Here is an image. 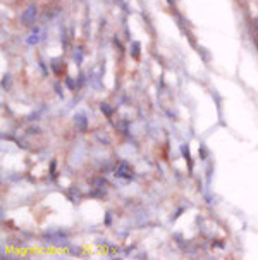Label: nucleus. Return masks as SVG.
I'll return each mask as SVG.
<instances>
[{"mask_svg":"<svg viewBox=\"0 0 258 260\" xmlns=\"http://www.w3.org/2000/svg\"><path fill=\"white\" fill-rule=\"evenodd\" d=\"M50 66H52V71H54L57 76H62V73L65 71V62L62 59H54Z\"/></svg>","mask_w":258,"mask_h":260,"instance_id":"6","label":"nucleus"},{"mask_svg":"<svg viewBox=\"0 0 258 260\" xmlns=\"http://www.w3.org/2000/svg\"><path fill=\"white\" fill-rule=\"evenodd\" d=\"M45 240L50 241L52 245H57V246H65L67 245V235L62 231H49L45 233Z\"/></svg>","mask_w":258,"mask_h":260,"instance_id":"2","label":"nucleus"},{"mask_svg":"<svg viewBox=\"0 0 258 260\" xmlns=\"http://www.w3.org/2000/svg\"><path fill=\"white\" fill-rule=\"evenodd\" d=\"M36 19H38V7L34 6V4L26 7L24 11L21 12V17H19L21 24L26 26V28H33L34 23H36Z\"/></svg>","mask_w":258,"mask_h":260,"instance_id":"1","label":"nucleus"},{"mask_svg":"<svg viewBox=\"0 0 258 260\" xmlns=\"http://www.w3.org/2000/svg\"><path fill=\"white\" fill-rule=\"evenodd\" d=\"M49 2H57V0H49Z\"/></svg>","mask_w":258,"mask_h":260,"instance_id":"12","label":"nucleus"},{"mask_svg":"<svg viewBox=\"0 0 258 260\" xmlns=\"http://www.w3.org/2000/svg\"><path fill=\"white\" fill-rule=\"evenodd\" d=\"M182 155L186 157V160L190 162V166H191V157H190V150H188V145H182Z\"/></svg>","mask_w":258,"mask_h":260,"instance_id":"9","label":"nucleus"},{"mask_svg":"<svg viewBox=\"0 0 258 260\" xmlns=\"http://www.w3.org/2000/svg\"><path fill=\"white\" fill-rule=\"evenodd\" d=\"M42 40H43V29L40 26H33L31 33H29V37H28V43L29 45H38Z\"/></svg>","mask_w":258,"mask_h":260,"instance_id":"4","label":"nucleus"},{"mask_svg":"<svg viewBox=\"0 0 258 260\" xmlns=\"http://www.w3.org/2000/svg\"><path fill=\"white\" fill-rule=\"evenodd\" d=\"M116 176L117 178H122V179H133L134 178V171L133 167H131L128 162H119V164L116 166Z\"/></svg>","mask_w":258,"mask_h":260,"instance_id":"3","label":"nucleus"},{"mask_svg":"<svg viewBox=\"0 0 258 260\" xmlns=\"http://www.w3.org/2000/svg\"><path fill=\"white\" fill-rule=\"evenodd\" d=\"M138 50H139V43H134V45H133V55H134V57H138V55H139V52H138Z\"/></svg>","mask_w":258,"mask_h":260,"instance_id":"11","label":"nucleus"},{"mask_svg":"<svg viewBox=\"0 0 258 260\" xmlns=\"http://www.w3.org/2000/svg\"><path fill=\"white\" fill-rule=\"evenodd\" d=\"M65 83H67V86L71 88V90H76V83H74L71 78H67V81H65Z\"/></svg>","mask_w":258,"mask_h":260,"instance_id":"10","label":"nucleus"},{"mask_svg":"<svg viewBox=\"0 0 258 260\" xmlns=\"http://www.w3.org/2000/svg\"><path fill=\"white\" fill-rule=\"evenodd\" d=\"M100 109H102V112H105V116H107V117L112 116V109L108 107V104H102V105H100Z\"/></svg>","mask_w":258,"mask_h":260,"instance_id":"8","label":"nucleus"},{"mask_svg":"<svg viewBox=\"0 0 258 260\" xmlns=\"http://www.w3.org/2000/svg\"><path fill=\"white\" fill-rule=\"evenodd\" d=\"M57 14H59V7H47L43 17H47V19H54Z\"/></svg>","mask_w":258,"mask_h":260,"instance_id":"7","label":"nucleus"},{"mask_svg":"<svg viewBox=\"0 0 258 260\" xmlns=\"http://www.w3.org/2000/svg\"><path fill=\"white\" fill-rule=\"evenodd\" d=\"M74 126H76V129L81 131V133H85V131L88 129V119H86L85 114H76V116H74Z\"/></svg>","mask_w":258,"mask_h":260,"instance_id":"5","label":"nucleus"}]
</instances>
